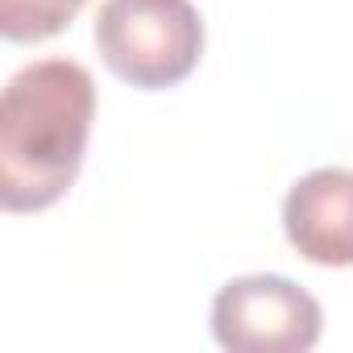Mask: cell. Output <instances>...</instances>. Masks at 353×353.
Masks as SVG:
<instances>
[{"mask_svg": "<svg viewBox=\"0 0 353 353\" xmlns=\"http://www.w3.org/2000/svg\"><path fill=\"white\" fill-rule=\"evenodd\" d=\"M96 83L75 59H38L0 96V204L42 212L67 196L83 166Z\"/></svg>", "mask_w": 353, "mask_h": 353, "instance_id": "1", "label": "cell"}, {"mask_svg": "<svg viewBox=\"0 0 353 353\" xmlns=\"http://www.w3.org/2000/svg\"><path fill=\"white\" fill-rule=\"evenodd\" d=\"M96 46L112 75L133 88H174L204 54V21L192 0H104Z\"/></svg>", "mask_w": 353, "mask_h": 353, "instance_id": "2", "label": "cell"}, {"mask_svg": "<svg viewBox=\"0 0 353 353\" xmlns=\"http://www.w3.org/2000/svg\"><path fill=\"white\" fill-rule=\"evenodd\" d=\"M320 328L316 295L283 274L233 279L212 299V336L233 353H307Z\"/></svg>", "mask_w": 353, "mask_h": 353, "instance_id": "3", "label": "cell"}, {"mask_svg": "<svg viewBox=\"0 0 353 353\" xmlns=\"http://www.w3.org/2000/svg\"><path fill=\"white\" fill-rule=\"evenodd\" d=\"M287 241L316 266H353V170L320 166L283 200Z\"/></svg>", "mask_w": 353, "mask_h": 353, "instance_id": "4", "label": "cell"}, {"mask_svg": "<svg viewBox=\"0 0 353 353\" xmlns=\"http://www.w3.org/2000/svg\"><path fill=\"white\" fill-rule=\"evenodd\" d=\"M88 0H0V34L9 42H46L71 26Z\"/></svg>", "mask_w": 353, "mask_h": 353, "instance_id": "5", "label": "cell"}]
</instances>
